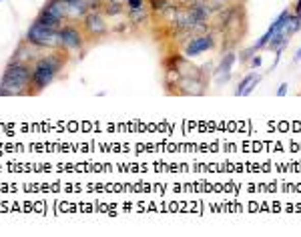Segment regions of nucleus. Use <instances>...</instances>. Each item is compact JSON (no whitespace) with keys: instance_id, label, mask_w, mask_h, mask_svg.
Returning <instances> with one entry per match:
<instances>
[{"instance_id":"nucleus-6","label":"nucleus","mask_w":301,"mask_h":237,"mask_svg":"<svg viewBox=\"0 0 301 237\" xmlns=\"http://www.w3.org/2000/svg\"><path fill=\"white\" fill-rule=\"evenodd\" d=\"M83 27L89 36H104L108 33V24H106L104 14L100 10H89L83 16Z\"/></svg>"},{"instance_id":"nucleus-3","label":"nucleus","mask_w":301,"mask_h":237,"mask_svg":"<svg viewBox=\"0 0 301 237\" xmlns=\"http://www.w3.org/2000/svg\"><path fill=\"white\" fill-rule=\"evenodd\" d=\"M217 12H219L217 31H221L225 36H229L227 46H235V44L243 38L245 29H247V24H245L247 18H245L243 6H241V4H231V6H227V8H223V10H217Z\"/></svg>"},{"instance_id":"nucleus-14","label":"nucleus","mask_w":301,"mask_h":237,"mask_svg":"<svg viewBox=\"0 0 301 237\" xmlns=\"http://www.w3.org/2000/svg\"><path fill=\"white\" fill-rule=\"evenodd\" d=\"M149 4H151V10L155 14H163L173 2L171 0H149Z\"/></svg>"},{"instance_id":"nucleus-7","label":"nucleus","mask_w":301,"mask_h":237,"mask_svg":"<svg viewBox=\"0 0 301 237\" xmlns=\"http://www.w3.org/2000/svg\"><path fill=\"white\" fill-rule=\"evenodd\" d=\"M42 46H36L33 42H29L26 38L16 46V50H14V55H12V61H18V63H26V65H31V63H36L40 57H42Z\"/></svg>"},{"instance_id":"nucleus-19","label":"nucleus","mask_w":301,"mask_h":237,"mask_svg":"<svg viewBox=\"0 0 301 237\" xmlns=\"http://www.w3.org/2000/svg\"><path fill=\"white\" fill-rule=\"evenodd\" d=\"M293 12L301 14V0H297V2H295V8H293Z\"/></svg>"},{"instance_id":"nucleus-4","label":"nucleus","mask_w":301,"mask_h":237,"mask_svg":"<svg viewBox=\"0 0 301 237\" xmlns=\"http://www.w3.org/2000/svg\"><path fill=\"white\" fill-rule=\"evenodd\" d=\"M26 40L42 48H61V33L34 20L26 31Z\"/></svg>"},{"instance_id":"nucleus-15","label":"nucleus","mask_w":301,"mask_h":237,"mask_svg":"<svg viewBox=\"0 0 301 237\" xmlns=\"http://www.w3.org/2000/svg\"><path fill=\"white\" fill-rule=\"evenodd\" d=\"M209 2V6L217 12V10H223V8H227V6H231L235 4V0H207Z\"/></svg>"},{"instance_id":"nucleus-8","label":"nucleus","mask_w":301,"mask_h":237,"mask_svg":"<svg viewBox=\"0 0 301 237\" xmlns=\"http://www.w3.org/2000/svg\"><path fill=\"white\" fill-rule=\"evenodd\" d=\"M235 61H237V52H235L233 48H227L225 55L221 57L217 68H215V81H217L219 85H225V83L231 78V70H233Z\"/></svg>"},{"instance_id":"nucleus-21","label":"nucleus","mask_w":301,"mask_h":237,"mask_svg":"<svg viewBox=\"0 0 301 237\" xmlns=\"http://www.w3.org/2000/svg\"><path fill=\"white\" fill-rule=\"evenodd\" d=\"M0 2H4V0H0Z\"/></svg>"},{"instance_id":"nucleus-16","label":"nucleus","mask_w":301,"mask_h":237,"mask_svg":"<svg viewBox=\"0 0 301 237\" xmlns=\"http://www.w3.org/2000/svg\"><path fill=\"white\" fill-rule=\"evenodd\" d=\"M261 63H263V59H261V55H257V52H255V55L249 59V65H251V68H253V70L261 67Z\"/></svg>"},{"instance_id":"nucleus-1","label":"nucleus","mask_w":301,"mask_h":237,"mask_svg":"<svg viewBox=\"0 0 301 237\" xmlns=\"http://www.w3.org/2000/svg\"><path fill=\"white\" fill-rule=\"evenodd\" d=\"M31 85H33V67L10 59L8 67L0 78V97L31 95Z\"/></svg>"},{"instance_id":"nucleus-13","label":"nucleus","mask_w":301,"mask_h":237,"mask_svg":"<svg viewBox=\"0 0 301 237\" xmlns=\"http://www.w3.org/2000/svg\"><path fill=\"white\" fill-rule=\"evenodd\" d=\"M299 31H301V14L291 12V16L287 20V27H285V33L289 34V36H293V34L299 33Z\"/></svg>"},{"instance_id":"nucleus-5","label":"nucleus","mask_w":301,"mask_h":237,"mask_svg":"<svg viewBox=\"0 0 301 237\" xmlns=\"http://www.w3.org/2000/svg\"><path fill=\"white\" fill-rule=\"evenodd\" d=\"M215 46V36L211 33H203V34H195L191 36L185 46H183V55L189 59V57H197L205 50H211Z\"/></svg>"},{"instance_id":"nucleus-20","label":"nucleus","mask_w":301,"mask_h":237,"mask_svg":"<svg viewBox=\"0 0 301 237\" xmlns=\"http://www.w3.org/2000/svg\"><path fill=\"white\" fill-rule=\"evenodd\" d=\"M293 61H295V63H299V61H301V48H299V50H297V52H295V57H293Z\"/></svg>"},{"instance_id":"nucleus-18","label":"nucleus","mask_w":301,"mask_h":237,"mask_svg":"<svg viewBox=\"0 0 301 237\" xmlns=\"http://www.w3.org/2000/svg\"><path fill=\"white\" fill-rule=\"evenodd\" d=\"M283 95H287V85L285 83L279 85V89H277V97H283Z\"/></svg>"},{"instance_id":"nucleus-9","label":"nucleus","mask_w":301,"mask_h":237,"mask_svg":"<svg viewBox=\"0 0 301 237\" xmlns=\"http://www.w3.org/2000/svg\"><path fill=\"white\" fill-rule=\"evenodd\" d=\"M59 33H61V46L67 48V50H78L85 44V34L80 33L76 27L65 24Z\"/></svg>"},{"instance_id":"nucleus-12","label":"nucleus","mask_w":301,"mask_h":237,"mask_svg":"<svg viewBox=\"0 0 301 237\" xmlns=\"http://www.w3.org/2000/svg\"><path fill=\"white\" fill-rule=\"evenodd\" d=\"M147 16H149L147 6H141V8H129V20H131L133 24H141V22H145V20H147Z\"/></svg>"},{"instance_id":"nucleus-2","label":"nucleus","mask_w":301,"mask_h":237,"mask_svg":"<svg viewBox=\"0 0 301 237\" xmlns=\"http://www.w3.org/2000/svg\"><path fill=\"white\" fill-rule=\"evenodd\" d=\"M65 67V61L59 55H42L33 67V85H31V95H38L44 91Z\"/></svg>"},{"instance_id":"nucleus-17","label":"nucleus","mask_w":301,"mask_h":237,"mask_svg":"<svg viewBox=\"0 0 301 237\" xmlns=\"http://www.w3.org/2000/svg\"><path fill=\"white\" fill-rule=\"evenodd\" d=\"M125 4H127L129 8H141V6H145L143 0H125Z\"/></svg>"},{"instance_id":"nucleus-10","label":"nucleus","mask_w":301,"mask_h":237,"mask_svg":"<svg viewBox=\"0 0 301 237\" xmlns=\"http://www.w3.org/2000/svg\"><path fill=\"white\" fill-rule=\"evenodd\" d=\"M261 74L259 72H249V74H245L241 81H239V85H237V89H235V95L237 97H249L253 91H255V87L261 83Z\"/></svg>"},{"instance_id":"nucleus-11","label":"nucleus","mask_w":301,"mask_h":237,"mask_svg":"<svg viewBox=\"0 0 301 237\" xmlns=\"http://www.w3.org/2000/svg\"><path fill=\"white\" fill-rule=\"evenodd\" d=\"M68 18H83L89 12V0H65Z\"/></svg>"}]
</instances>
